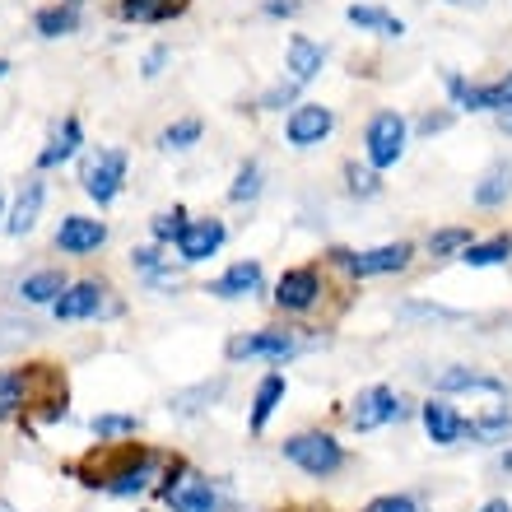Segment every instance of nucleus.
I'll return each instance as SVG.
<instances>
[{
	"mask_svg": "<svg viewBox=\"0 0 512 512\" xmlns=\"http://www.w3.org/2000/svg\"><path fill=\"white\" fill-rule=\"evenodd\" d=\"M280 452L289 466H298V471L312 475V480H331V475L345 471V461H350L336 433H322V429H303V433H294V438H284Z\"/></svg>",
	"mask_w": 512,
	"mask_h": 512,
	"instance_id": "nucleus-1",
	"label": "nucleus"
},
{
	"mask_svg": "<svg viewBox=\"0 0 512 512\" xmlns=\"http://www.w3.org/2000/svg\"><path fill=\"white\" fill-rule=\"evenodd\" d=\"M405 140H410V122H405L396 108H382L368 117L364 126V163L373 168H396L405 159Z\"/></svg>",
	"mask_w": 512,
	"mask_h": 512,
	"instance_id": "nucleus-2",
	"label": "nucleus"
},
{
	"mask_svg": "<svg viewBox=\"0 0 512 512\" xmlns=\"http://www.w3.org/2000/svg\"><path fill=\"white\" fill-rule=\"evenodd\" d=\"M415 261V243H382L368 252H331V266H340L354 280H373V275H401Z\"/></svg>",
	"mask_w": 512,
	"mask_h": 512,
	"instance_id": "nucleus-3",
	"label": "nucleus"
},
{
	"mask_svg": "<svg viewBox=\"0 0 512 512\" xmlns=\"http://www.w3.org/2000/svg\"><path fill=\"white\" fill-rule=\"evenodd\" d=\"M126 149H117V145H103L98 154H89L84 159V196L89 201H98V205H112L117 196H122V182H126Z\"/></svg>",
	"mask_w": 512,
	"mask_h": 512,
	"instance_id": "nucleus-4",
	"label": "nucleus"
},
{
	"mask_svg": "<svg viewBox=\"0 0 512 512\" xmlns=\"http://www.w3.org/2000/svg\"><path fill=\"white\" fill-rule=\"evenodd\" d=\"M405 415H410V410H405V401L396 396V387H387V382H373V387H364L350 401V429L354 433H373V429H382L391 419H405Z\"/></svg>",
	"mask_w": 512,
	"mask_h": 512,
	"instance_id": "nucleus-5",
	"label": "nucleus"
},
{
	"mask_svg": "<svg viewBox=\"0 0 512 512\" xmlns=\"http://www.w3.org/2000/svg\"><path fill=\"white\" fill-rule=\"evenodd\" d=\"M308 350L298 331H252V336L229 340V359H266V364H289L294 354Z\"/></svg>",
	"mask_w": 512,
	"mask_h": 512,
	"instance_id": "nucleus-6",
	"label": "nucleus"
},
{
	"mask_svg": "<svg viewBox=\"0 0 512 512\" xmlns=\"http://www.w3.org/2000/svg\"><path fill=\"white\" fill-rule=\"evenodd\" d=\"M322 270L317 266H289L275 280V308L280 312H312L322 303Z\"/></svg>",
	"mask_w": 512,
	"mask_h": 512,
	"instance_id": "nucleus-7",
	"label": "nucleus"
},
{
	"mask_svg": "<svg viewBox=\"0 0 512 512\" xmlns=\"http://www.w3.org/2000/svg\"><path fill=\"white\" fill-rule=\"evenodd\" d=\"M140 461H149V452L145 447H135V443H126V447H117L112 452V443H103L98 452H89V461L80 466V475H84V485H103V489H112V480H122L131 466H140Z\"/></svg>",
	"mask_w": 512,
	"mask_h": 512,
	"instance_id": "nucleus-8",
	"label": "nucleus"
},
{
	"mask_svg": "<svg viewBox=\"0 0 512 512\" xmlns=\"http://www.w3.org/2000/svg\"><path fill=\"white\" fill-rule=\"evenodd\" d=\"M419 424H424V433H429L433 447H457L461 438L471 433V419L461 415L447 396H429V401L419 405Z\"/></svg>",
	"mask_w": 512,
	"mask_h": 512,
	"instance_id": "nucleus-9",
	"label": "nucleus"
},
{
	"mask_svg": "<svg viewBox=\"0 0 512 512\" xmlns=\"http://www.w3.org/2000/svg\"><path fill=\"white\" fill-rule=\"evenodd\" d=\"M331 131H336V112L322 108V103H298L284 122V140L294 149H317Z\"/></svg>",
	"mask_w": 512,
	"mask_h": 512,
	"instance_id": "nucleus-10",
	"label": "nucleus"
},
{
	"mask_svg": "<svg viewBox=\"0 0 512 512\" xmlns=\"http://www.w3.org/2000/svg\"><path fill=\"white\" fill-rule=\"evenodd\" d=\"M224 238H229V229H224V219H191L187 233L177 238V256L187 261V266H201V261H210V256L224 247Z\"/></svg>",
	"mask_w": 512,
	"mask_h": 512,
	"instance_id": "nucleus-11",
	"label": "nucleus"
},
{
	"mask_svg": "<svg viewBox=\"0 0 512 512\" xmlns=\"http://www.w3.org/2000/svg\"><path fill=\"white\" fill-rule=\"evenodd\" d=\"M173 480V475H168ZM163 503L173 512H215L219 508V494L215 485L205 480V475H182V480H173V485H163Z\"/></svg>",
	"mask_w": 512,
	"mask_h": 512,
	"instance_id": "nucleus-12",
	"label": "nucleus"
},
{
	"mask_svg": "<svg viewBox=\"0 0 512 512\" xmlns=\"http://www.w3.org/2000/svg\"><path fill=\"white\" fill-rule=\"evenodd\" d=\"M103 243H108V224H103V219L66 215L61 219V229H56V247H61L66 256H89Z\"/></svg>",
	"mask_w": 512,
	"mask_h": 512,
	"instance_id": "nucleus-13",
	"label": "nucleus"
},
{
	"mask_svg": "<svg viewBox=\"0 0 512 512\" xmlns=\"http://www.w3.org/2000/svg\"><path fill=\"white\" fill-rule=\"evenodd\" d=\"M438 396H457V391H480V396H508V382L494 378V373H480V368H466V364H452L433 378Z\"/></svg>",
	"mask_w": 512,
	"mask_h": 512,
	"instance_id": "nucleus-14",
	"label": "nucleus"
},
{
	"mask_svg": "<svg viewBox=\"0 0 512 512\" xmlns=\"http://www.w3.org/2000/svg\"><path fill=\"white\" fill-rule=\"evenodd\" d=\"M322 66H326V47L312 42L308 33H294V38L284 42V70H289V80L312 84L322 75Z\"/></svg>",
	"mask_w": 512,
	"mask_h": 512,
	"instance_id": "nucleus-15",
	"label": "nucleus"
},
{
	"mask_svg": "<svg viewBox=\"0 0 512 512\" xmlns=\"http://www.w3.org/2000/svg\"><path fill=\"white\" fill-rule=\"evenodd\" d=\"M42 201H47V187H42V177H28L19 196H14V210L5 219V233L10 238H24V233L38 229V215H42Z\"/></svg>",
	"mask_w": 512,
	"mask_h": 512,
	"instance_id": "nucleus-16",
	"label": "nucleus"
},
{
	"mask_svg": "<svg viewBox=\"0 0 512 512\" xmlns=\"http://www.w3.org/2000/svg\"><path fill=\"white\" fill-rule=\"evenodd\" d=\"M56 322H84V317H98L103 312V284L84 280V284H70L66 294L52 303Z\"/></svg>",
	"mask_w": 512,
	"mask_h": 512,
	"instance_id": "nucleus-17",
	"label": "nucleus"
},
{
	"mask_svg": "<svg viewBox=\"0 0 512 512\" xmlns=\"http://www.w3.org/2000/svg\"><path fill=\"white\" fill-rule=\"evenodd\" d=\"M205 294H215V298H252L261 294V261H233L219 280L205 284Z\"/></svg>",
	"mask_w": 512,
	"mask_h": 512,
	"instance_id": "nucleus-18",
	"label": "nucleus"
},
{
	"mask_svg": "<svg viewBox=\"0 0 512 512\" xmlns=\"http://www.w3.org/2000/svg\"><path fill=\"white\" fill-rule=\"evenodd\" d=\"M475 205L480 210H499V205H508V196H512V159H494L480 173V182H475Z\"/></svg>",
	"mask_w": 512,
	"mask_h": 512,
	"instance_id": "nucleus-19",
	"label": "nucleus"
},
{
	"mask_svg": "<svg viewBox=\"0 0 512 512\" xmlns=\"http://www.w3.org/2000/svg\"><path fill=\"white\" fill-rule=\"evenodd\" d=\"M284 391H289L284 373H266V378H261V387H256V396H252V415H247V429H252V433H266L270 415H275V410L284 405Z\"/></svg>",
	"mask_w": 512,
	"mask_h": 512,
	"instance_id": "nucleus-20",
	"label": "nucleus"
},
{
	"mask_svg": "<svg viewBox=\"0 0 512 512\" xmlns=\"http://www.w3.org/2000/svg\"><path fill=\"white\" fill-rule=\"evenodd\" d=\"M80 145H84V126H80V117H66L61 122V131L47 140V149L38 154V168H61L66 159H75L80 154Z\"/></svg>",
	"mask_w": 512,
	"mask_h": 512,
	"instance_id": "nucleus-21",
	"label": "nucleus"
},
{
	"mask_svg": "<svg viewBox=\"0 0 512 512\" xmlns=\"http://www.w3.org/2000/svg\"><path fill=\"white\" fill-rule=\"evenodd\" d=\"M187 5L191 0H122L117 14H122L126 24H168V19H177Z\"/></svg>",
	"mask_w": 512,
	"mask_h": 512,
	"instance_id": "nucleus-22",
	"label": "nucleus"
},
{
	"mask_svg": "<svg viewBox=\"0 0 512 512\" xmlns=\"http://www.w3.org/2000/svg\"><path fill=\"white\" fill-rule=\"evenodd\" d=\"M466 438H471V443H485V447L508 443L512 438V410L508 405H494V410H485V415H475Z\"/></svg>",
	"mask_w": 512,
	"mask_h": 512,
	"instance_id": "nucleus-23",
	"label": "nucleus"
},
{
	"mask_svg": "<svg viewBox=\"0 0 512 512\" xmlns=\"http://www.w3.org/2000/svg\"><path fill=\"white\" fill-rule=\"evenodd\" d=\"M66 289H70V280L61 275V270H33V275L19 284V298L33 303V308H42V303H56Z\"/></svg>",
	"mask_w": 512,
	"mask_h": 512,
	"instance_id": "nucleus-24",
	"label": "nucleus"
},
{
	"mask_svg": "<svg viewBox=\"0 0 512 512\" xmlns=\"http://www.w3.org/2000/svg\"><path fill=\"white\" fill-rule=\"evenodd\" d=\"M33 28L42 38H66L80 28V0H66V5H47V10L33 14Z\"/></svg>",
	"mask_w": 512,
	"mask_h": 512,
	"instance_id": "nucleus-25",
	"label": "nucleus"
},
{
	"mask_svg": "<svg viewBox=\"0 0 512 512\" xmlns=\"http://www.w3.org/2000/svg\"><path fill=\"white\" fill-rule=\"evenodd\" d=\"M224 396V378H215V382H196V387H187V391H173V401H168V410L173 415H201V410H210V405Z\"/></svg>",
	"mask_w": 512,
	"mask_h": 512,
	"instance_id": "nucleus-26",
	"label": "nucleus"
},
{
	"mask_svg": "<svg viewBox=\"0 0 512 512\" xmlns=\"http://www.w3.org/2000/svg\"><path fill=\"white\" fill-rule=\"evenodd\" d=\"M508 256H512V238L508 233H494V238H485V243H471L457 261L461 266H471V270H489V266H503Z\"/></svg>",
	"mask_w": 512,
	"mask_h": 512,
	"instance_id": "nucleus-27",
	"label": "nucleus"
},
{
	"mask_svg": "<svg viewBox=\"0 0 512 512\" xmlns=\"http://www.w3.org/2000/svg\"><path fill=\"white\" fill-rule=\"evenodd\" d=\"M345 19H350L354 28H364V33H382V38H405V24H401V19H391L382 5H350V10H345Z\"/></svg>",
	"mask_w": 512,
	"mask_h": 512,
	"instance_id": "nucleus-28",
	"label": "nucleus"
},
{
	"mask_svg": "<svg viewBox=\"0 0 512 512\" xmlns=\"http://www.w3.org/2000/svg\"><path fill=\"white\" fill-rule=\"evenodd\" d=\"M471 243H475L471 224H447V229H433L429 233V256H461Z\"/></svg>",
	"mask_w": 512,
	"mask_h": 512,
	"instance_id": "nucleus-29",
	"label": "nucleus"
},
{
	"mask_svg": "<svg viewBox=\"0 0 512 512\" xmlns=\"http://www.w3.org/2000/svg\"><path fill=\"white\" fill-rule=\"evenodd\" d=\"M28 405V382H24V368H5L0 373V419L19 415Z\"/></svg>",
	"mask_w": 512,
	"mask_h": 512,
	"instance_id": "nucleus-30",
	"label": "nucleus"
},
{
	"mask_svg": "<svg viewBox=\"0 0 512 512\" xmlns=\"http://www.w3.org/2000/svg\"><path fill=\"white\" fill-rule=\"evenodd\" d=\"M261 191H266V173H261V163H256V159H247L243 168H238V177H233L229 201L233 205H252Z\"/></svg>",
	"mask_w": 512,
	"mask_h": 512,
	"instance_id": "nucleus-31",
	"label": "nucleus"
},
{
	"mask_svg": "<svg viewBox=\"0 0 512 512\" xmlns=\"http://www.w3.org/2000/svg\"><path fill=\"white\" fill-rule=\"evenodd\" d=\"M447 98H452V112H480V84H471L461 70H443Z\"/></svg>",
	"mask_w": 512,
	"mask_h": 512,
	"instance_id": "nucleus-32",
	"label": "nucleus"
},
{
	"mask_svg": "<svg viewBox=\"0 0 512 512\" xmlns=\"http://www.w3.org/2000/svg\"><path fill=\"white\" fill-rule=\"evenodd\" d=\"M201 117H182V122H173V126H163L159 131V149H168V154H173V149H191L196 145V140H201Z\"/></svg>",
	"mask_w": 512,
	"mask_h": 512,
	"instance_id": "nucleus-33",
	"label": "nucleus"
},
{
	"mask_svg": "<svg viewBox=\"0 0 512 512\" xmlns=\"http://www.w3.org/2000/svg\"><path fill=\"white\" fill-rule=\"evenodd\" d=\"M396 317H405V322H466V312L443 308V303H401Z\"/></svg>",
	"mask_w": 512,
	"mask_h": 512,
	"instance_id": "nucleus-34",
	"label": "nucleus"
},
{
	"mask_svg": "<svg viewBox=\"0 0 512 512\" xmlns=\"http://www.w3.org/2000/svg\"><path fill=\"white\" fill-rule=\"evenodd\" d=\"M187 210L182 205H173V210H163V215L149 219V233H154V243H177L182 233H187Z\"/></svg>",
	"mask_w": 512,
	"mask_h": 512,
	"instance_id": "nucleus-35",
	"label": "nucleus"
},
{
	"mask_svg": "<svg viewBox=\"0 0 512 512\" xmlns=\"http://www.w3.org/2000/svg\"><path fill=\"white\" fill-rule=\"evenodd\" d=\"M480 112H494V117L512 112V70L499 75L494 84H480Z\"/></svg>",
	"mask_w": 512,
	"mask_h": 512,
	"instance_id": "nucleus-36",
	"label": "nucleus"
},
{
	"mask_svg": "<svg viewBox=\"0 0 512 512\" xmlns=\"http://www.w3.org/2000/svg\"><path fill=\"white\" fill-rule=\"evenodd\" d=\"M345 182H350V196H359V201H368V196H378L382 191L373 163H345Z\"/></svg>",
	"mask_w": 512,
	"mask_h": 512,
	"instance_id": "nucleus-37",
	"label": "nucleus"
},
{
	"mask_svg": "<svg viewBox=\"0 0 512 512\" xmlns=\"http://www.w3.org/2000/svg\"><path fill=\"white\" fill-rule=\"evenodd\" d=\"M135 429H140V419L135 415H94V433L103 438V443H112V438H131Z\"/></svg>",
	"mask_w": 512,
	"mask_h": 512,
	"instance_id": "nucleus-38",
	"label": "nucleus"
},
{
	"mask_svg": "<svg viewBox=\"0 0 512 512\" xmlns=\"http://www.w3.org/2000/svg\"><path fill=\"white\" fill-rule=\"evenodd\" d=\"M149 475H154V461H140V466H131V471L122 475V480H112L108 494H117V499H131V494H140V489L149 485Z\"/></svg>",
	"mask_w": 512,
	"mask_h": 512,
	"instance_id": "nucleus-39",
	"label": "nucleus"
},
{
	"mask_svg": "<svg viewBox=\"0 0 512 512\" xmlns=\"http://www.w3.org/2000/svg\"><path fill=\"white\" fill-rule=\"evenodd\" d=\"M298 89H303V84H298V80H280V84H275V89H266V94H261V108H266V112L298 108Z\"/></svg>",
	"mask_w": 512,
	"mask_h": 512,
	"instance_id": "nucleus-40",
	"label": "nucleus"
},
{
	"mask_svg": "<svg viewBox=\"0 0 512 512\" xmlns=\"http://www.w3.org/2000/svg\"><path fill=\"white\" fill-rule=\"evenodd\" d=\"M368 512H419V499L415 494H382L368 503Z\"/></svg>",
	"mask_w": 512,
	"mask_h": 512,
	"instance_id": "nucleus-41",
	"label": "nucleus"
},
{
	"mask_svg": "<svg viewBox=\"0 0 512 512\" xmlns=\"http://www.w3.org/2000/svg\"><path fill=\"white\" fill-rule=\"evenodd\" d=\"M452 122H457V112H424V117H419V135H438Z\"/></svg>",
	"mask_w": 512,
	"mask_h": 512,
	"instance_id": "nucleus-42",
	"label": "nucleus"
},
{
	"mask_svg": "<svg viewBox=\"0 0 512 512\" xmlns=\"http://www.w3.org/2000/svg\"><path fill=\"white\" fill-rule=\"evenodd\" d=\"M131 266L145 270V275H159V247H140V252H131Z\"/></svg>",
	"mask_w": 512,
	"mask_h": 512,
	"instance_id": "nucleus-43",
	"label": "nucleus"
},
{
	"mask_svg": "<svg viewBox=\"0 0 512 512\" xmlns=\"http://www.w3.org/2000/svg\"><path fill=\"white\" fill-rule=\"evenodd\" d=\"M0 326H5V322H0ZM28 331H33V326H19V322H14L10 331H5V336H0V354L19 350V345H24V340H28Z\"/></svg>",
	"mask_w": 512,
	"mask_h": 512,
	"instance_id": "nucleus-44",
	"label": "nucleus"
},
{
	"mask_svg": "<svg viewBox=\"0 0 512 512\" xmlns=\"http://www.w3.org/2000/svg\"><path fill=\"white\" fill-rule=\"evenodd\" d=\"M163 66H168V47H149V56H145V80H154V75H163Z\"/></svg>",
	"mask_w": 512,
	"mask_h": 512,
	"instance_id": "nucleus-45",
	"label": "nucleus"
},
{
	"mask_svg": "<svg viewBox=\"0 0 512 512\" xmlns=\"http://www.w3.org/2000/svg\"><path fill=\"white\" fill-rule=\"evenodd\" d=\"M303 10V0H266V14H275V19H280V14H298Z\"/></svg>",
	"mask_w": 512,
	"mask_h": 512,
	"instance_id": "nucleus-46",
	"label": "nucleus"
},
{
	"mask_svg": "<svg viewBox=\"0 0 512 512\" xmlns=\"http://www.w3.org/2000/svg\"><path fill=\"white\" fill-rule=\"evenodd\" d=\"M447 5H457V10H485L489 0H447Z\"/></svg>",
	"mask_w": 512,
	"mask_h": 512,
	"instance_id": "nucleus-47",
	"label": "nucleus"
},
{
	"mask_svg": "<svg viewBox=\"0 0 512 512\" xmlns=\"http://www.w3.org/2000/svg\"><path fill=\"white\" fill-rule=\"evenodd\" d=\"M480 512H512V503H508V499H489Z\"/></svg>",
	"mask_w": 512,
	"mask_h": 512,
	"instance_id": "nucleus-48",
	"label": "nucleus"
},
{
	"mask_svg": "<svg viewBox=\"0 0 512 512\" xmlns=\"http://www.w3.org/2000/svg\"><path fill=\"white\" fill-rule=\"evenodd\" d=\"M499 471H503V475H512V447H508V452H503V457H499Z\"/></svg>",
	"mask_w": 512,
	"mask_h": 512,
	"instance_id": "nucleus-49",
	"label": "nucleus"
},
{
	"mask_svg": "<svg viewBox=\"0 0 512 512\" xmlns=\"http://www.w3.org/2000/svg\"><path fill=\"white\" fill-rule=\"evenodd\" d=\"M499 131H503V135H512V112H503V117H499Z\"/></svg>",
	"mask_w": 512,
	"mask_h": 512,
	"instance_id": "nucleus-50",
	"label": "nucleus"
},
{
	"mask_svg": "<svg viewBox=\"0 0 512 512\" xmlns=\"http://www.w3.org/2000/svg\"><path fill=\"white\" fill-rule=\"evenodd\" d=\"M10 70H14V66H10V61H0V80H5V75H10Z\"/></svg>",
	"mask_w": 512,
	"mask_h": 512,
	"instance_id": "nucleus-51",
	"label": "nucleus"
},
{
	"mask_svg": "<svg viewBox=\"0 0 512 512\" xmlns=\"http://www.w3.org/2000/svg\"><path fill=\"white\" fill-rule=\"evenodd\" d=\"M0 512H14V508H10V503H5V499H0Z\"/></svg>",
	"mask_w": 512,
	"mask_h": 512,
	"instance_id": "nucleus-52",
	"label": "nucleus"
},
{
	"mask_svg": "<svg viewBox=\"0 0 512 512\" xmlns=\"http://www.w3.org/2000/svg\"><path fill=\"white\" fill-rule=\"evenodd\" d=\"M0 205H5V196H0Z\"/></svg>",
	"mask_w": 512,
	"mask_h": 512,
	"instance_id": "nucleus-53",
	"label": "nucleus"
}]
</instances>
